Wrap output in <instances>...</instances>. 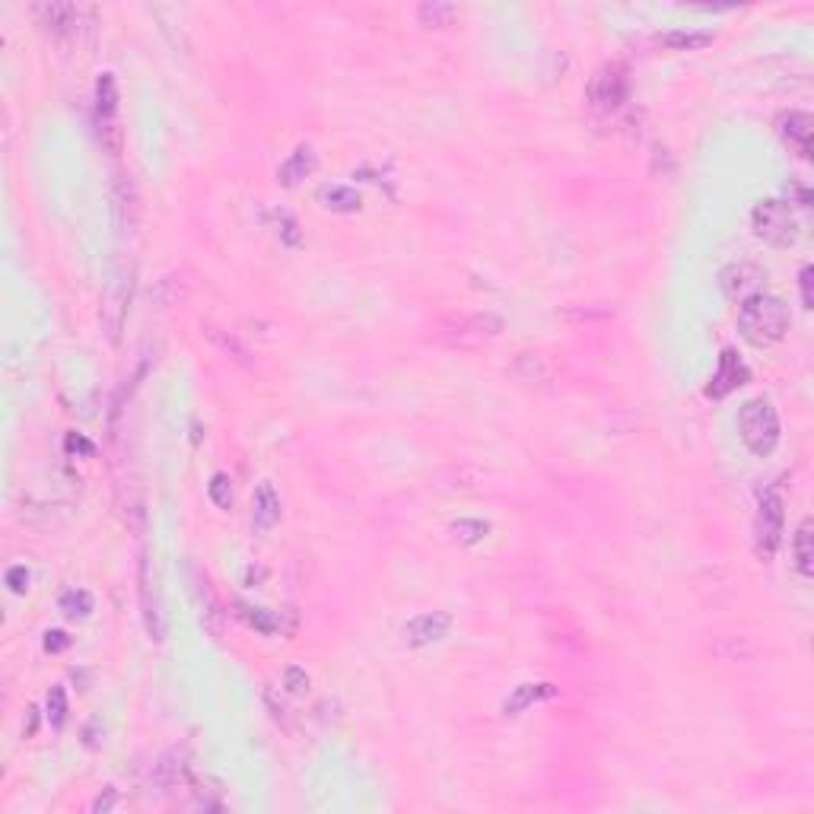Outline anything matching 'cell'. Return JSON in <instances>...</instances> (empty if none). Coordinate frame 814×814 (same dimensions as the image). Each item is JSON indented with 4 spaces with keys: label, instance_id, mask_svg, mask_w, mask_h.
I'll return each mask as SVG.
<instances>
[{
    "label": "cell",
    "instance_id": "obj_8",
    "mask_svg": "<svg viewBox=\"0 0 814 814\" xmlns=\"http://www.w3.org/2000/svg\"><path fill=\"white\" fill-rule=\"evenodd\" d=\"M589 102H592L599 112H617L627 102V74L624 68L611 64V68H601L599 74L589 83Z\"/></svg>",
    "mask_w": 814,
    "mask_h": 814
},
{
    "label": "cell",
    "instance_id": "obj_28",
    "mask_svg": "<svg viewBox=\"0 0 814 814\" xmlns=\"http://www.w3.org/2000/svg\"><path fill=\"white\" fill-rule=\"evenodd\" d=\"M207 493H210V503H214L216 509H229V506H233V487H229L226 474H214L207 484Z\"/></svg>",
    "mask_w": 814,
    "mask_h": 814
},
{
    "label": "cell",
    "instance_id": "obj_4",
    "mask_svg": "<svg viewBox=\"0 0 814 814\" xmlns=\"http://www.w3.org/2000/svg\"><path fill=\"white\" fill-rule=\"evenodd\" d=\"M782 522H786L782 497L776 490H767L757 506V518H754V551L761 560H773L782 541Z\"/></svg>",
    "mask_w": 814,
    "mask_h": 814
},
{
    "label": "cell",
    "instance_id": "obj_16",
    "mask_svg": "<svg viewBox=\"0 0 814 814\" xmlns=\"http://www.w3.org/2000/svg\"><path fill=\"white\" fill-rule=\"evenodd\" d=\"M128 297H131V280L128 283L118 280L112 289H108L105 303H102V322H105L112 341H118V331H122V322H124V309H128Z\"/></svg>",
    "mask_w": 814,
    "mask_h": 814
},
{
    "label": "cell",
    "instance_id": "obj_31",
    "mask_svg": "<svg viewBox=\"0 0 814 814\" xmlns=\"http://www.w3.org/2000/svg\"><path fill=\"white\" fill-rule=\"evenodd\" d=\"M283 684H287V691H289V693H303L306 687H309V674H306L303 668L289 665V668H287V674H283Z\"/></svg>",
    "mask_w": 814,
    "mask_h": 814
},
{
    "label": "cell",
    "instance_id": "obj_12",
    "mask_svg": "<svg viewBox=\"0 0 814 814\" xmlns=\"http://www.w3.org/2000/svg\"><path fill=\"white\" fill-rule=\"evenodd\" d=\"M719 287L726 293V299L745 303L761 287V270L754 268V264H728V268L719 270Z\"/></svg>",
    "mask_w": 814,
    "mask_h": 814
},
{
    "label": "cell",
    "instance_id": "obj_15",
    "mask_svg": "<svg viewBox=\"0 0 814 814\" xmlns=\"http://www.w3.org/2000/svg\"><path fill=\"white\" fill-rule=\"evenodd\" d=\"M252 522L258 532H270L280 522V497L270 484H258L255 497H252Z\"/></svg>",
    "mask_w": 814,
    "mask_h": 814
},
{
    "label": "cell",
    "instance_id": "obj_30",
    "mask_svg": "<svg viewBox=\"0 0 814 814\" xmlns=\"http://www.w3.org/2000/svg\"><path fill=\"white\" fill-rule=\"evenodd\" d=\"M207 337H210V341H214V343H220V351H226L233 360L245 363V357H249V353H245V347L236 341V334H223L220 328H207Z\"/></svg>",
    "mask_w": 814,
    "mask_h": 814
},
{
    "label": "cell",
    "instance_id": "obj_20",
    "mask_svg": "<svg viewBox=\"0 0 814 814\" xmlns=\"http://www.w3.org/2000/svg\"><path fill=\"white\" fill-rule=\"evenodd\" d=\"M713 32H697V29H672V32L659 35V45L672 48V51H703L713 45Z\"/></svg>",
    "mask_w": 814,
    "mask_h": 814
},
{
    "label": "cell",
    "instance_id": "obj_17",
    "mask_svg": "<svg viewBox=\"0 0 814 814\" xmlns=\"http://www.w3.org/2000/svg\"><path fill=\"white\" fill-rule=\"evenodd\" d=\"M316 166H318L316 150H312V147H297L293 153L287 156V162L280 166V172H277V176H280V182L287 185V188H293V185H299L306 176H312V172H316Z\"/></svg>",
    "mask_w": 814,
    "mask_h": 814
},
{
    "label": "cell",
    "instance_id": "obj_6",
    "mask_svg": "<svg viewBox=\"0 0 814 814\" xmlns=\"http://www.w3.org/2000/svg\"><path fill=\"white\" fill-rule=\"evenodd\" d=\"M445 334L458 343H478L487 337H497L503 331V318L493 312H474V316H449L443 322Z\"/></svg>",
    "mask_w": 814,
    "mask_h": 814
},
{
    "label": "cell",
    "instance_id": "obj_27",
    "mask_svg": "<svg viewBox=\"0 0 814 814\" xmlns=\"http://www.w3.org/2000/svg\"><path fill=\"white\" fill-rule=\"evenodd\" d=\"M61 611L68 614V617H87V614L93 611V599H89V592H83V589H74V592H68L61 599Z\"/></svg>",
    "mask_w": 814,
    "mask_h": 814
},
{
    "label": "cell",
    "instance_id": "obj_5",
    "mask_svg": "<svg viewBox=\"0 0 814 814\" xmlns=\"http://www.w3.org/2000/svg\"><path fill=\"white\" fill-rule=\"evenodd\" d=\"M114 114H118V87H114L112 74H102L96 83V131H99L102 143L112 153H118L122 150V128L114 122Z\"/></svg>",
    "mask_w": 814,
    "mask_h": 814
},
{
    "label": "cell",
    "instance_id": "obj_37",
    "mask_svg": "<svg viewBox=\"0 0 814 814\" xmlns=\"http://www.w3.org/2000/svg\"><path fill=\"white\" fill-rule=\"evenodd\" d=\"M114 799H118V795H114V789H105V795H99V799L93 801V811H112Z\"/></svg>",
    "mask_w": 814,
    "mask_h": 814
},
{
    "label": "cell",
    "instance_id": "obj_23",
    "mask_svg": "<svg viewBox=\"0 0 814 814\" xmlns=\"http://www.w3.org/2000/svg\"><path fill=\"white\" fill-rule=\"evenodd\" d=\"M462 14L455 4H445V0H426L417 7V20L424 23L426 29H445L452 26V20Z\"/></svg>",
    "mask_w": 814,
    "mask_h": 814
},
{
    "label": "cell",
    "instance_id": "obj_36",
    "mask_svg": "<svg viewBox=\"0 0 814 814\" xmlns=\"http://www.w3.org/2000/svg\"><path fill=\"white\" fill-rule=\"evenodd\" d=\"M68 452H83V455H93V443H87L83 436H68Z\"/></svg>",
    "mask_w": 814,
    "mask_h": 814
},
{
    "label": "cell",
    "instance_id": "obj_13",
    "mask_svg": "<svg viewBox=\"0 0 814 814\" xmlns=\"http://www.w3.org/2000/svg\"><path fill=\"white\" fill-rule=\"evenodd\" d=\"M745 382H747V366L738 360V353L726 347L722 357H719V370H716L713 382L707 385V395L709 398H726V395H732L735 389H741Z\"/></svg>",
    "mask_w": 814,
    "mask_h": 814
},
{
    "label": "cell",
    "instance_id": "obj_32",
    "mask_svg": "<svg viewBox=\"0 0 814 814\" xmlns=\"http://www.w3.org/2000/svg\"><path fill=\"white\" fill-rule=\"evenodd\" d=\"M799 280H801V303H805V309H814V268L811 264L801 268Z\"/></svg>",
    "mask_w": 814,
    "mask_h": 814
},
{
    "label": "cell",
    "instance_id": "obj_19",
    "mask_svg": "<svg viewBox=\"0 0 814 814\" xmlns=\"http://www.w3.org/2000/svg\"><path fill=\"white\" fill-rule=\"evenodd\" d=\"M318 201H322L328 210H334V214H357L363 197H360V191L351 188V185H325V188L318 191Z\"/></svg>",
    "mask_w": 814,
    "mask_h": 814
},
{
    "label": "cell",
    "instance_id": "obj_18",
    "mask_svg": "<svg viewBox=\"0 0 814 814\" xmlns=\"http://www.w3.org/2000/svg\"><path fill=\"white\" fill-rule=\"evenodd\" d=\"M553 693H557V687H553V684H518L516 691L509 693V700L503 703V713H506V716L526 713V709L532 707V703L551 700Z\"/></svg>",
    "mask_w": 814,
    "mask_h": 814
},
{
    "label": "cell",
    "instance_id": "obj_9",
    "mask_svg": "<svg viewBox=\"0 0 814 814\" xmlns=\"http://www.w3.org/2000/svg\"><path fill=\"white\" fill-rule=\"evenodd\" d=\"M35 16L45 26L48 35L54 39H74L80 32V7L77 4H64V0H48L35 7Z\"/></svg>",
    "mask_w": 814,
    "mask_h": 814
},
{
    "label": "cell",
    "instance_id": "obj_25",
    "mask_svg": "<svg viewBox=\"0 0 814 814\" xmlns=\"http://www.w3.org/2000/svg\"><path fill=\"white\" fill-rule=\"evenodd\" d=\"M516 376L528 385H541L551 379V370H547L544 357H538V353H522V357L516 360Z\"/></svg>",
    "mask_w": 814,
    "mask_h": 814
},
{
    "label": "cell",
    "instance_id": "obj_34",
    "mask_svg": "<svg viewBox=\"0 0 814 814\" xmlns=\"http://www.w3.org/2000/svg\"><path fill=\"white\" fill-rule=\"evenodd\" d=\"M297 220H293V216H287V214H280V239L287 245H293V249H297L299 242H303V236H299L297 233Z\"/></svg>",
    "mask_w": 814,
    "mask_h": 814
},
{
    "label": "cell",
    "instance_id": "obj_2",
    "mask_svg": "<svg viewBox=\"0 0 814 814\" xmlns=\"http://www.w3.org/2000/svg\"><path fill=\"white\" fill-rule=\"evenodd\" d=\"M738 433L741 443L751 449V455L767 458L780 445V417H776L773 404L764 401V398L747 401L738 411Z\"/></svg>",
    "mask_w": 814,
    "mask_h": 814
},
{
    "label": "cell",
    "instance_id": "obj_21",
    "mask_svg": "<svg viewBox=\"0 0 814 814\" xmlns=\"http://www.w3.org/2000/svg\"><path fill=\"white\" fill-rule=\"evenodd\" d=\"M141 601H143V617H147V630L153 639H162V620H160V608H156V589L150 582V563L143 557L141 563Z\"/></svg>",
    "mask_w": 814,
    "mask_h": 814
},
{
    "label": "cell",
    "instance_id": "obj_11",
    "mask_svg": "<svg viewBox=\"0 0 814 814\" xmlns=\"http://www.w3.org/2000/svg\"><path fill=\"white\" fill-rule=\"evenodd\" d=\"M188 582H191V595H195L197 608H201V620L214 636H220V627H223V611H220V601H216V592L210 586V579L204 576L197 566H188Z\"/></svg>",
    "mask_w": 814,
    "mask_h": 814
},
{
    "label": "cell",
    "instance_id": "obj_22",
    "mask_svg": "<svg viewBox=\"0 0 814 814\" xmlns=\"http://www.w3.org/2000/svg\"><path fill=\"white\" fill-rule=\"evenodd\" d=\"M236 614L252 627V630L264 633V636H274V633H283V620L277 611H268V608H255V605H236Z\"/></svg>",
    "mask_w": 814,
    "mask_h": 814
},
{
    "label": "cell",
    "instance_id": "obj_7",
    "mask_svg": "<svg viewBox=\"0 0 814 814\" xmlns=\"http://www.w3.org/2000/svg\"><path fill=\"white\" fill-rule=\"evenodd\" d=\"M112 220L118 236H134L137 220H141V201H137L134 182L122 172H114L112 178Z\"/></svg>",
    "mask_w": 814,
    "mask_h": 814
},
{
    "label": "cell",
    "instance_id": "obj_14",
    "mask_svg": "<svg viewBox=\"0 0 814 814\" xmlns=\"http://www.w3.org/2000/svg\"><path fill=\"white\" fill-rule=\"evenodd\" d=\"M780 137L801 156H811V141H814V118L808 112H789L780 118Z\"/></svg>",
    "mask_w": 814,
    "mask_h": 814
},
{
    "label": "cell",
    "instance_id": "obj_35",
    "mask_svg": "<svg viewBox=\"0 0 814 814\" xmlns=\"http://www.w3.org/2000/svg\"><path fill=\"white\" fill-rule=\"evenodd\" d=\"M68 646H70V639H68V633L64 630L45 633V649L48 653H61V649H68Z\"/></svg>",
    "mask_w": 814,
    "mask_h": 814
},
{
    "label": "cell",
    "instance_id": "obj_3",
    "mask_svg": "<svg viewBox=\"0 0 814 814\" xmlns=\"http://www.w3.org/2000/svg\"><path fill=\"white\" fill-rule=\"evenodd\" d=\"M751 226L754 236L764 239L767 245H776V249H789L799 239V220H795L792 207L780 197H770V201H761L751 210Z\"/></svg>",
    "mask_w": 814,
    "mask_h": 814
},
{
    "label": "cell",
    "instance_id": "obj_29",
    "mask_svg": "<svg viewBox=\"0 0 814 814\" xmlns=\"http://www.w3.org/2000/svg\"><path fill=\"white\" fill-rule=\"evenodd\" d=\"M48 719H51L54 728H61L64 719H68V693H64V687H51V693H48Z\"/></svg>",
    "mask_w": 814,
    "mask_h": 814
},
{
    "label": "cell",
    "instance_id": "obj_24",
    "mask_svg": "<svg viewBox=\"0 0 814 814\" xmlns=\"http://www.w3.org/2000/svg\"><path fill=\"white\" fill-rule=\"evenodd\" d=\"M792 551H795V566H799L801 576H811L814 572V535H811V518H805L795 532L792 541Z\"/></svg>",
    "mask_w": 814,
    "mask_h": 814
},
{
    "label": "cell",
    "instance_id": "obj_26",
    "mask_svg": "<svg viewBox=\"0 0 814 814\" xmlns=\"http://www.w3.org/2000/svg\"><path fill=\"white\" fill-rule=\"evenodd\" d=\"M452 535H455L458 544H478L490 535V526L480 522V518H458L455 526H452Z\"/></svg>",
    "mask_w": 814,
    "mask_h": 814
},
{
    "label": "cell",
    "instance_id": "obj_10",
    "mask_svg": "<svg viewBox=\"0 0 814 814\" xmlns=\"http://www.w3.org/2000/svg\"><path fill=\"white\" fill-rule=\"evenodd\" d=\"M452 617L445 611H426L417 614L404 624V643L407 646H430V643H439V639L449 633Z\"/></svg>",
    "mask_w": 814,
    "mask_h": 814
},
{
    "label": "cell",
    "instance_id": "obj_33",
    "mask_svg": "<svg viewBox=\"0 0 814 814\" xmlns=\"http://www.w3.org/2000/svg\"><path fill=\"white\" fill-rule=\"evenodd\" d=\"M7 586L14 589L16 595H23L29 589V570L26 566H10L7 570Z\"/></svg>",
    "mask_w": 814,
    "mask_h": 814
},
{
    "label": "cell",
    "instance_id": "obj_1",
    "mask_svg": "<svg viewBox=\"0 0 814 814\" xmlns=\"http://www.w3.org/2000/svg\"><path fill=\"white\" fill-rule=\"evenodd\" d=\"M789 322H792L789 306L780 297H770V293H754L738 309V331L754 347L780 343L789 331Z\"/></svg>",
    "mask_w": 814,
    "mask_h": 814
}]
</instances>
